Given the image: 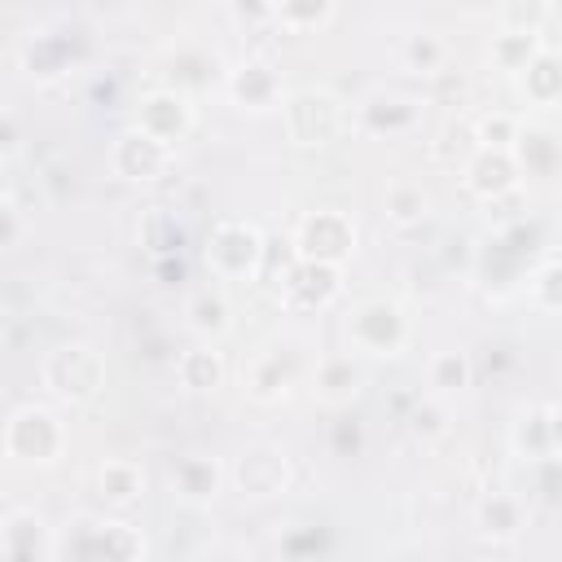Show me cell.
I'll list each match as a JSON object with an SVG mask.
<instances>
[{
	"instance_id": "5",
	"label": "cell",
	"mask_w": 562,
	"mask_h": 562,
	"mask_svg": "<svg viewBox=\"0 0 562 562\" xmlns=\"http://www.w3.org/2000/svg\"><path fill=\"white\" fill-rule=\"evenodd\" d=\"M347 342L360 356H400L408 347V316L395 299H364L347 312Z\"/></svg>"
},
{
	"instance_id": "35",
	"label": "cell",
	"mask_w": 562,
	"mask_h": 562,
	"mask_svg": "<svg viewBox=\"0 0 562 562\" xmlns=\"http://www.w3.org/2000/svg\"><path fill=\"white\" fill-rule=\"evenodd\" d=\"M448 408L439 404V400H417V408L408 413V435L413 439H422V443H435V439H443L448 435Z\"/></svg>"
},
{
	"instance_id": "28",
	"label": "cell",
	"mask_w": 562,
	"mask_h": 562,
	"mask_svg": "<svg viewBox=\"0 0 562 562\" xmlns=\"http://www.w3.org/2000/svg\"><path fill=\"white\" fill-rule=\"evenodd\" d=\"M22 66L31 79H57L70 70V44L61 35H31L22 48Z\"/></svg>"
},
{
	"instance_id": "14",
	"label": "cell",
	"mask_w": 562,
	"mask_h": 562,
	"mask_svg": "<svg viewBox=\"0 0 562 562\" xmlns=\"http://www.w3.org/2000/svg\"><path fill=\"white\" fill-rule=\"evenodd\" d=\"M422 123V101L404 92H373L360 105V127L373 136H408Z\"/></svg>"
},
{
	"instance_id": "29",
	"label": "cell",
	"mask_w": 562,
	"mask_h": 562,
	"mask_svg": "<svg viewBox=\"0 0 562 562\" xmlns=\"http://www.w3.org/2000/svg\"><path fill=\"white\" fill-rule=\"evenodd\" d=\"M382 206H386V220H391L395 228H413V224L426 220V211H430V193H426L417 180H395V184H386Z\"/></svg>"
},
{
	"instance_id": "1",
	"label": "cell",
	"mask_w": 562,
	"mask_h": 562,
	"mask_svg": "<svg viewBox=\"0 0 562 562\" xmlns=\"http://www.w3.org/2000/svg\"><path fill=\"white\" fill-rule=\"evenodd\" d=\"M44 386L66 404H92L105 391V360L92 342H57L40 360Z\"/></svg>"
},
{
	"instance_id": "2",
	"label": "cell",
	"mask_w": 562,
	"mask_h": 562,
	"mask_svg": "<svg viewBox=\"0 0 562 562\" xmlns=\"http://www.w3.org/2000/svg\"><path fill=\"white\" fill-rule=\"evenodd\" d=\"M4 457L13 465H53L66 452V426L44 404H22L4 417Z\"/></svg>"
},
{
	"instance_id": "6",
	"label": "cell",
	"mask_w": 562,
	"mask_h": 562,
	"mask_svg": "<svg viewBox=\"0 0 562 562\" xmlns=\"http://www.w3.org/2000/svg\"><path fill=\"white\" fill-rule=\"evenodd\" d=\"M70 562H145V540L123 518H79L66 536Z\"/></svg>"
},
{
	"instance_id": "23",
	"label": "cell",
	"mask_w": 562,
	"mask_h": 562,
	"mask_svg": "<svg viewBox=\"0 0 562 562\" xmlns=\"http://www.w3.org/2000/svg\"><path fill=\"white\" fill-rule=\"evenodd\" d=\"M360 382H364V369H360L356 356H329V360H321V369H316V395H321L325 404H334V408L351 404V400L360 395Z\"/></svg>"
},
{
	"instance_id": "19",
	"label": "cell",
	"mask_w": 562,
	"mask_h": 562,
	"mask_svg": "<svg viewBox=\"0 0 562 562\" xmlns=\"http://www.w3.org/2000/svg\"><path fill=\"white\" fill-rule=\"evenodd\" d=\"M518 88H522V97H527L531 105H540V110L562 105V53L544 44V48L531 57V66L518 75Z\"/></svg>"
},
{
	"instance_id": "10",
	"label": "cell",
	"mask_w": 562,
	"mask_h": 562,
	"mask_svg": "<svg viewBox=\"0 0 562 562\" xmlns=\"http://www.w3.org/2000/svg\"><path fill=\"white\" fill-rule=\"evenodd\" d=\"M136 127L176 149V145L193 132V105H189V97L176 92V88H154V92H145L140 105H136Z\"/></svg>"
},
{
	"instance_id": "24",
	"label": "cell",
	"mask_w": 562,
	"mask_h": 562,
	"mask_svg": "<svg viewBox=\"0 0 562 562\" xmlns=\"http://www.w3.org/2000/svg\"><path fill=\"white\" fill-rule=\"evenodd\" d=\"M290 382H294V373H290V356L285 351H263V356H255V364L246 369V391H250V400H259V404H277L285 391H290Z\"/></svg>"
},
{
	"instance_id": "27",
	"label": "cell",
	"mask_w": 562,
	"mask_h": 562,
	"mask_svg": "<svg viewBox=\"0 0 562 562\" xmlns=\"http://www.w3.org/2000/svg\"><path fill=\"white\" fill-rule=\"evenodd\" d=\"M544 48V40L540 35H527V31H501L496 26V35H492V44H487V61L496 66V70H505V75H522L527 66H531V57Z\"/></svg>"
},
{
	"instance_id": "17",
	"label": "cell",
	"mask_w": 562,
	"mask_h": 562,
	"mask_svg": "<svg viewBox=\"0 0 562 562\" xmlns=\"http://www.w3.org/2000/svg\"><path fill=\"white\" fill-rule=\"evenodd\" d=\"M474 527H479V536L505 544V540L522 536L527 509H522V501H518L514 492H487V496L474 505Z\"/></svg>"
},
{
	"instance_id": "42",
	"label": "cell",
	"mask_w": 562,
	"mask_h": 562,
	"mask_svg": "<svg viewBox=\"0 0 562 562\" xmlns=\"http://www.w3.org/2000/svg\"><path fill=\"white\" fill-rule=\"evenodd\" d=\"M549 443H553V457H562V404L549 408Z\"/></svg>"
},
{
	"instance_id": "3",
	"label": "cell",
	"mask_w": 562,
	"mask_h": 562,
	"mask_svg": "<svg viewBox=\"0 0 562 562\" xmlns=\"http://www.w3.org/2000/svg\"><path fill=\"white\" fill-rule=\"evenodd\" d=\"M202 259H206V272L224 285L255 281L263 268V233L246 220H220L206 237Z\"/></svg>"
},
{
	"instance_id": "4",
	"label": "cell",
	"mask_w": 562,
	"mask_h": 562,
	"mask_svg": "<svg viewBox=\"0 0 562 562\" xmlns=\"http://www.w3.org/2000/svg\"><path fill=\"white\" fill-rule=\"evenodd\" d=\"M281 123H285L294 145L321 149L342 132L347 114H342V101L329 88H294L281 101Z\"/></svg>"
},
{
	"instance_id": "15",
	"label": "cell",
	"mask_w": 562,
	"mask_h": 562,
	"mask_svg": "<svg viewBox=\"0 0 562 562\" xmlns=\"http://www.w3.org/2000/svg\"><path fill=\"white\" fill-rule=\"evenodd\" d=\"M171 483H176V496L189 501V505H211L220 492H224V465L215 457H180L171 465Z\"/></svg>"
},
{
	"instance_id": "38",
	"label": "cell",
	"mask_w": 562,
	"mask_h": 562,
	"mask_svg": "<svg viewBox=\"0 0 562 562\" xmlns=\"http://www.w3.org/2000/svg\"><path fill=\"white\" fill-rule=\"evenodd\" d=\"M544 18H549V9H544V4H505V9L496 13L501 31H527V35H540Z\"/></svg>"
},
{
	"instance_id": "33",
	"label": "cell",
	"mask_w": 562,
	"mask_h": 562,
	"mask_svg": "<svg viewBox=\"0 0 562 562\" xmlns=\"http://www.w3.org/2000/svg\"><path fill=\"white\" fill-rule=\"evenodd\" d=\"M518 132H522V123L514 114H505V110H492V114L474 119V145L479 149H514Z\"/></svg>"
},
{
	"instance_id": "39",
	"label": "cell",
	"mask_w": 562,
	"mask_h": 562,
	"mask_svg": "<svg viewBox=\"0 0 562 562\" xmlns=\"http://www.w3.org/2000/svg\"><path fill=\"white\" fill-rule=\"evenodd\" d=\"M452 149H457V158L465 162L479 145H474V123H448L443 132H439V145H435V154L443 158V162H452Z\"/></svg>"
},
{
	"instance_id": "36",
	"label": "cell",
	"mask_w": 562,
	"mask_h": 562,
	"mask_svg": "<svg viewBox=\"0 0 562 562\" xmlns=\"http://www.w3.org/2000/svg\"><path fill=\"white\" fill-rule=\"evenodd\" d=\"M26 228H31V220H26L22 202L13 198V189H4V198H0V250L13 255L22 246V237H26Z\"/></svg>"
},
{
	"instance_id": "37",
	"label": "cell",
	"mask_w": 562,
	"mask_h": 562,
	"mask_svg": "<svg viewBox=\"0 0 562 562\" xmlns=\"http://www.w3.org/2000/svg\"><path fill=\"white\" fill-rule=\"evenodd\" d=\"M483 215H487V224H496V228L505 233V228H514V224H522V220H527V193H522V189L501 193V198L483 202Z\"/></svg>"
},
{
	"instance_id": "18",
	"label": "cell",
	"mask_w": 562,
	"mask_h": 562,
	"mask_svg": "<svg viewBox=\"0 0 562 562\" xmlns=\"http://www.w3.org/2000/svg\"><path fill=\"white\" fill-rule=\"evenodd\" d=\"M97 487H101V501L105 505L132 509L145 496V470L132 457H110V461L97 465Z\"/></svg>"
},
{
	"instance_id": "21",
	"label": "cell",
	"mask_w": 562,
	"mask_h": 562,
	"mask_svg": "<svg viewBox=\"0 0 562 562\" xmlns=\"http://www.w3.org/2000/svg\"><path fill=\"white\" fill-rule=\"evenodd\" d=\"M514 162L527 176H553L562 162V140L540 123H522V132L514 140Z\"/></svg>"
},
{
	"instance_id": "16",
	"label": "cell",
	"mask_w": 562,
	"mask_h": 562,
	"mask_svg": "<svg viewBox=\"0 0 562 562\" xmlns=\"http://www.w3.org/2000/svg\"><path fill=\"white\" fill-rule=\"evenodd\" d=\"M290 479V465L277 448H246L237 461V487L246 496H277Z\"/></svg>"
},
{
	"instance_id": "13",
	"label": "cell",
	"mask_w": 562,
	"mask_h": 562,
	"mask_svg": "<svg viewBox=\"0 0 562 562\" xmlns=\"http://www.w3.org/2000/svg\"><path fill=\"white\" fill-rule=\"evenodd\" d=\"M48 553V527L35 509L9 505L0 518V558L4 562H44Z\"/></svg>"
},
{
	"instance_id": "9",
	"label": "cell",
	"mask_w": 562,
	"mask_h": 562,
	"mask_svg": "<svg viewBox=\"0 0 562 562\" xmlns=\"http://www.w3.org/2000/svg\"><path fill=\"white\" fill-rule=\"evenodd\" d=\"M224 92L237 110H250V114H263V110H281L285 101V88H281V75L268 57H246L237 61L228 75H224Z\"/></svg>"
},
{
	"instance_id": "40",
	"label": "cell",
	"mask_w": 562,
	"mask_h": 562,
	"mask_svg": "<svg viewBox=\"0 0 562 562\" xmlns=\"http://www.w3.org/2000/svg\"><path fill=\"white\" fill-rule=\"evenodd\" d=\"M430 83H435V101H439V105H461L465 92H470V83H465L457 70H443V75H435Z\"/></svg>"
},
{
	"instance_id": "12",
	"label": "cell",
	"mask_w": 562,
	"mask_h": 562,
	"mask_svg": "<svg viewBox=\"0 0 562 562\" xmlns=\"http://www.w3.org/2000/svg\"><path fill=\"white\" fill-rule=\"evenodd\" d=\"M518 162H514V149H474L465 162H461V180L465 189L479 198V202H492L501 193H514L522 189L518 180Z\"/></svg>"
},
{
	"instance_id": "31",
	"label": "cell",
	"mask_w": 562,
	"mask_h": 562,
	"mask_svg": "<svg viewBox=\"0 0 562 562\" xmlns=\"http://www.w3.org/2000/svg\"><path fill=\"white\" fill-rule=\"evenodd\" d=\"M334 18V4H325V0H285V4H272V26H281V31H290V35H303V31H316V26H325Z\"/></svg>"
},
{
	"instance_id": "32",
	"label": "cell",
	"mask_w": 562,
	"mask_h": 562,
	"mask_svg": "<svg viewBox=\"0 0 562 562\" xmlns=\"http://www.w3.org/2000/svg\"><path fill=\"white\" fill-rule=\"evenodd\" d=\"M527 294L540 312L549 316H562V255L558 259H544L531 277H527Z\"/></svg>"
},
{
	"instance_id": "11",
	"label": "cell",
	"mask_w": 562,
	"mask_h": 562,
	"mask_svg": "<svg viewBox=\"0 0 562 562\" xmlns=\"http://www.w3.org/2000/svg\"><path fill=\"white\" fill-rule=\"evenodd\" d=\"M338 290H342V268L294 259V268L281 281V303L294 312H321L338 299Z\"/></svg>"
},
{
	"instance_id": "20",
	"label": "cell",
	"mask_w": 562,
	"mask_h": 562,
	"mask_svg": "<svg viewBox=\"0 0 562 562\" xmlns=\"http://www.w3.org/2000/svg\"><path fill=\"white\" fill-rule=\"evenodd\" d=\"M184 321H189V329H193L202 342H215V338L228 334V325H233V307H228V299H224L220 285H202V290L189 294V303H184Z\"/></svg>"
},
{
	"instance_id": "41",
	"label": "cell",
	"mask_w": 562,
	"mask_h": 562,
	"mask_svg": "<svg viewBox=\"0 0 562 562\" xmlns=\"http://www.w3.org/2000/svg\"><path fill=\"white\" fill-rule=\"evenodd\" d=\"M18 149H22V123H18L13 110H4V114H0V158L13 162Z\"/></svg>"
},
{
	"instance_id": "7",
	"label": "cell",
	"mask_w": 562,
	"mask_h": 562,
	"mask_svg": "<svg viewBox=\"0 0 562 562\" xmlns=\"http://www.w3.org/2000/svg\"><path fill=\"white\" fill-rule=\"evenodd\" d=\"M294 255L307 263L342 268L356 255V224L347 211H307L294 233Z\"/></svg>"
},
{
	"instance_id": "34",
	"label": "cell",
	"mask_w": 562,
	"mask_h": 562,
	"mask_svg": "<svg viewBox=\"0 0 562 562\" xmlns=\"http://www.w3.org/2000/svg\"><path fill=\"white\" fill-rule=\"evenodd\" d=\"M514 448L527 452V457H553V443H549V408L522 413V422L514 426Z\"/></svg>"
},
{
	"instance_id": "8",
	"label": "cell",
	"mask_w": 562,
	"mask_h": 562,
	"mask_svg": "<svg viewBox=\"0 0 562 562\" xmlns=\"http://www.w3.org/2000/svg\"><path fill=\"white\" fill-rule=\"evenodd\" d=\"M171 158H176V149L162 145V140H154L136 123L123 127L110 140V171L119 180H127V184H154V180H162L171 171Z\"/></svg>"
},
{
	"instance_id": "30",
	"label": "cell",
	"mask_w": 562,
	"mask_h": 562,
	"mask_svg": "<svg viewBox=\"0 0 562 562\" xmlns=\"http://www.w3.org/2000/svg\"><path fill=\"white\" fill-rule=\"evenodd\" d=\"M426 378H430V386H435L439 395H457V391L470 386L474 369H470V356H465L461 347H448V351H435V356H430Z\"/></svg>"
},
{
	"instance_id": "26",
	"label": "cell",
	"mask_w": 562,
	"mask_h": 562,
	"mask_svg": "<svg viewBox=\"0 0 562 562\" xmlns=\"http://www.w3.org/2000/svg\"><path fill=\"white\" fill-rule=\"evenodd\" d=\"M140 246H145L154 259H180L184 224L176 220V211H167V206H149V211L140 215Z\"/></svg>"
},
{
	"instance_id": "25",
	"label": "cell",
	"mask_w": 562,
	"mask_h": 562,
	"mask_svg": "<svg viewBox=\"0 0 562 562\" xmlns=\"http://www.w3.org/2000/svg\"><path fill=\"white\" fill-rule=\"evenodd\" d=\"M400 66H404L408 75H422V79L443 75V70H448V40L435 35V31H413V35H404V44H400Z\"/></svg>"
},
{
	"instance_id": "22",
	"label": "cell",
	"mask_w": 562,
	"mask_h": 562,
	"mask_svg": "<svg viewBox=\"0 0 562 562\" xmlns=\"http://www.w3.org/2000/svg\"><path fill=\"white\" fill-rule=\"evenodd\" d=\"M176 378H180L184 391L206 395V391L224 386V356L215 351V342H198V347L176 356Z\"/></svg>"
}]
</instances>
